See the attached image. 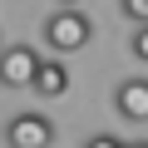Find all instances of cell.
<instances>
[{
    "mask_svg": "<svg viewBox=\"0 0 148 148\" xmlns=\"http://www.w3.org/2000/svg\"><path fill=\"white\" fill-rule=\"evenodd\" d=\"M59 5H84V0H59Z\"/></svg>",
    "mask_w": 148,
    "mask_h": 148,
    "instance_id": "30bf717a",
    "label": "cell"
},
{
    "mask_svg": "<svg viewBox=\"0 0 148 148\" xmlns=\"http://www.w3.org/2000/svg\"><path fill=\"white\" fill-rule=\"evenodd\" d=\"M35 74H40L35 45H5L0 49V84L5 89H35Z\"/></svg>",
    "mask_w": 148,
    "mask_h": 148,
    "instance_id": "7a4b0ae2",
    "label": "cell"
},
{
    "mask_svg": "<svg viewBox=\"0 0 148 148\" xmlns=\"http://www.w3.org/2000/svg\"><path fill=\"white\" fill-rule=\"evenodd\" d=\"M119 5H123V15H128V20L148 25V0H119Z\"/></svg>",
    "mask_w": 148,
    "mask_h": 148,
    "instance_id": "8992f818",
    "label": "cell"
},
{
    "mask_svg": "<svg viewBox=\"0 0 148 148\" xmlns=\"http://www.w3.org/2000/svg\"><path fill=\"white\" fill-rule=\"evenodd\" d=\"M84 148H128V143H119L114 133H94V138H84Z\"/></svg>",
    "mask_w": 148,
    "mask_h": 148,
    "instance_id": "ba28073f",
    "label": "cell"
},
{
    "mask_svg": "<svg viewBox=\"0 0 148 148\" xmlns=\"http://www.w3.org/2000/svg\"><path fill=\"white\" fill-rule=\"evenodd\" d=\"M128 148H148V138H128Z\"/></svg>",
    "mask_w": 148,
    "mask_h": 148,
    "instance_id": "9c48e42d",
    "label": "cell"
},
{
    "mask_svg": "<svg viewBox=\"0 0 148 148\" xmlns=\"http://www.w3.org/2000/svg\"><path fill=\"white\" fill-rule=\"evenodd\" d=\"M94 40V20L79 10V5H59L49 20H45V45L54 54H74V49H84Z\"/></svg>",
    "mask_w": 148,
    "mask_h": 148,
    "instance_id": "6da1fadb",
    "label": "cell"
},
{
    "mask_svg": "<svg viewBox=\"0 0 148 148\" xmlns=\"http://www.w3.org/2000/svg\"><path fill=\"white\" fill-rule=\"evenodd\" d=\"M114 109L128 123H148V79H123L114 89Z\"/></svg>",
    "mask_w": 148,
    "mask_h": 148,
    "instance_id": "277c9868",
    "label": "cell"
},
{
    "mask_svg": "<svg viewBox=\"0 0 148 148\" xmlns=\"http://www.w3.org/2000/svg\"><path fill=\"white\" fill-rule=\"evenodd\" d=\"M0 49H5V45H0Z\"/></svg>",
    "mask_w": 148,
    "mask_h": 148,
    "instance_id": "8fae6325",
    "label": "cell"
},
{
    "mask_svg": "<svg viewBox=\"0 0 148 148\" xmlns=\"http://www.w3.org/2000/svg\"><path fill=\"white\" fill-rule=\"evenodd\" d=\"M5 143L10 148H49L54 143V123L45 114H15L5 123Z\"/></svg>",
    "mask_w": 148,
    "mask_h": 148,
    "instance_id": "3957f363",
    "label": "cell"
},
{
    "mask_svg": "<svg viewBox=\"0 0 148 148\" xmlns=\"http://www.w3.org/2000/svg\"><path fill=\"white\" fill-rule=\"evenodd\" d=\"M64 89H69V69H64V59H40L35 94H40V99H59Z\"/></svg>",
    "mask_w": 148,
    "mask_h": 148,
    "instance_id": "5b68a950",
    "label": "cell"
},
{
    "mask_svg": "<svg viewBox=\"0 0 148 148\" xmlns=\"http://www.w3.org/2000/svg\"><path fill=\"white\" fill-rule=\"evenodd\" d=\"M133 59H138V64H148V25H138V30H133Z\"/></svg>",
    "mask_w": 148,
    "mask_h": 148,
    "instance_id": "52a82bcc",
    "label": "cell"
}]
</instances>
